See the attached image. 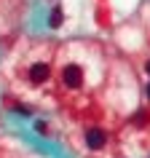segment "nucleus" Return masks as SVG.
Instances as JSON below:
<instances>
[{
    "label": "nucleus",
    "mask_w": 150,
    "mask_h": 158,
    "mask_svg": "<svg viewBox=\"0 0 150 158\" xmlns=\"http://www.w3.org/2000/svg\"><path fill=\"white\" fill-rule=\"evenodd\" d=\"M51 75V67L46 64V62H35L32 67H30V81L32 83H46Z\"/></svg>",
    "instance_id": "f03ea898"
},
{
    "label": "nucleus",
    "mask_w": 150,
    "mask_h": 158,
    "mask_svg": "<svg viewBox=\"0 0 150 158\" xmlns=\"http://www.w3.org/2000/svg\"><path fill=\"white\" fill-rule=\"evenodd\" d=\"M62 19H65V14H62V8L56 6V8L51 11V16H48V24L54 27V30H56V27H62Z\"/></svg>",
    "instance_id": "20e7f679"
},
{
    "label": "nucleus",
    "mask_w": 150,
    "mask_h": 158,
    "mask_svg": "<svg viewBox=\"0 0 150 158\" xmlns=\"http://www.w3.org/2000/svg\"><path fill=\"white\" fill-rule=\"evenodd\" d=\"M105 142H107V137H105L102 129H89V134H86V145H89V150L105 148Z\"/></svg>",
    "instance_id": "7ed1b4c3"
},
{
    "label": "nucleus",
    "mask_w": 150,
    "mask_h": 158,
    "mask_svg": "<svg viewBox=\"0 0 150 158\" xmlns=\"http://www.w3.org/2000/svg\"><path fill=\"white\" fill-rule=\"evenodd\" d=\"M35 129H38V134H48V126L43 123V121H40V123H38V126H35Z\"/></svg>",
    "instance_id": "39448f33"
},
{
    "label": "nucleus",
    "mask_w": 150,
    "mask_h": 158,
    "mask_svg": "<svg viewBox=\"0 0 150 158\" xmlns=\"http://www.w3.org/2000/svg\"><path fill=\"white\" fill-rule=\"evenodd\" d=\"M145 70H148V75H150V62H148V67H145Z\"/></svg>",
    "instance_id": "0eeeda50"
},
{
    "label": "nucleus",
    "mask_w": 150,
    "mask_h": 158,
    "mask_svg": "<svg viewBox=\"0 0 150 158\" xmlns=\"http://www.w3.org/2000/svg\"><path fill=\"white\" fill-rule=\"evenodd\" d=\"M62 81H65L67 89H78V86L83 83V70L78 64H67L65 73H62Z\"/></svg>",
    "instance_id": "f257e3e1"
},
{
    "label": "nucleus",
    "mask_w": 150,
    "mask_h": 158,
    "mask_svg": "<svg viewBox=\"0 0 150 158\" xmlns=\"http://www.w3.org/2000/svg\"><path fill=\"white\" fill-rule=\"evenodd\" d=\"M145 94H148V99H150V83H148V89H145Z\"/></svg>",
    "instance_id": "423d86ee"
}]
</instances>
